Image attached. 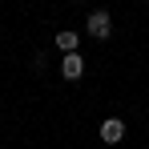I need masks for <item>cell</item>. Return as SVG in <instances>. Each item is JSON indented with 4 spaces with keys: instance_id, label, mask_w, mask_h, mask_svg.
<instances>
[{
    "instance_id": "cell-1",
    "label": "cell",
    "mask_w": 149,
    "mask_h": 149,
    "mask_svg": "<svg viewBox=\"0 0 149 149\" xmlns=\"http://www.w3.org/2000/svg\"><path fill=\"white\" fill-rule=\"evenodd\" d=\"M85 32H89V36H97V40H109V32H113V16H109L105 8H93V12H89V20H85Z\"/></svg>"
},
{
    "instance_id": "cell-2",
    "label": "cell",
    "mask_w": 149,
    "mask_h": 149,
    "mask_svg": "<svg viewBox=\"0 0 149 149\" xmlns=\"http://www.w3.org/2000/svg\"><path fill=\"white\" fill-rule=\"evenodd\" d=\"M61 77H65V81H81V77H85V56H81V52H65Z\"/></svg>"
},
{
    "instance_id": "cell-3",
    "label": "cell",
    "mask_w": 149,
    "mask_h": 149,
    "mask_svg": "<svg viewBox=\"0 0 149 149\" xmlns=\"http://www.w3.org/2000/svg\"><path fill=\"white\" fill-rule=\"evenodd\" d=\"M121 137H125V121L121 117H105V121H101V141H105V145H117Z\"/></svg>"
},
{
    "instance_id": "cell-4",
    "label": "cell",
    "mask_w": 149,
    "mask_h": 149,
    "mask_svg": "<svg viewBox=\"0 0 149 149\" xmlns=\"http://www.w3.org/2000/svg\"><path fill=\"white\" fill-rule=\"evenodd\" d=\"M52 40H56V49H61V52H81V32H73V28L56 32Z\"/></svg>"
},
{
    "instance_id": "cell-5",
    "label": "cell",
    "mask_w": 149,
    "mask_h": 149,
    "mask_svg": "<svg viewBox=\"0 0 149 149\" xmlns=\"http://www.w3.org/2000/svg\"><path fill=\"white\" fill-rule=\"evenodd\" d=\"M145 4H149V0H145Z\"/></svg>"
}]
</instances>
